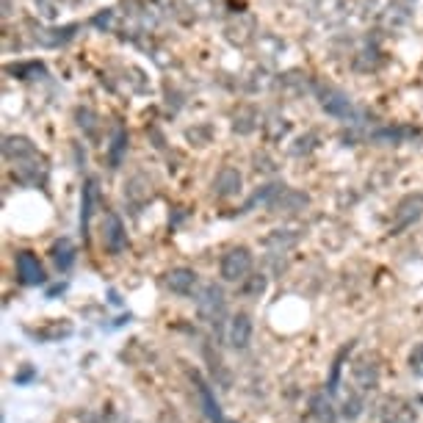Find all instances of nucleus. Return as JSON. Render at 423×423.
I'll use <instances>...</instances> for the list:
<instances>
[{"mask_svg":"<svg viewBox=\"0 0 423 423\" xmlns=\"http://www.w3.org/2000/svg\"><path fill=\"white\" fill-rule=\"evenodd\" d=\"M17 274L25 285H39L44 279L42 265H39V260L31 255V252H19L17 255Z\"/></svg>","mask_w":423,"mask_h":423,"instance_id":"2","label":"nucleus"},{"mask_svg":"<svg viewBox=\"0 0 423 423\" xmlns=\"http://www.w3.org/2000/svg\"><path fill=\"white\" fill-rule=\"evenodd\" d=\"M343 415H346V418H357V415H360V401H357V398L346 401V409H343Z\"/></svg>","mask_w":423,"mask_h":423,"instance_id":"11","label":"nucleus"},{"mask_svg":"<svg viewBox=\"0 0 423 423\" xmlns=\"http://www.w3.org/2000/svg\"><path fill=\"white\" fill-rule=\"evenodd\" d=\"M194 271H188V269H177L169 274V288H172L174 293H188L191 288H194Z\"/></svg>","mask_w":423,"mask_h":423,"instance_id":"5","label":"nucleus"},{"mask_svg":"<svg viewBox=\"0 0 423 423\" xmlns=\"http://www.w3.org/2000/svg\"><path fill=\"white\" fill-rule=\"evenodd\" d=\"M252 269V255L249 249L238 247V249H230L221 260V277L224 279H243Z\"/></svg>","mask_w":423,"mask_h":423,"instance_id":"1","label":"nucleus"},{"mask_svg":"<svg viewBox=\"0 0 423 423\" xmlns=\"http://www.w3.org/2000/svg\"><path fill=\"white\" fill-rule=\"evenodd\" d=\"M313 409H316V415L321 418L324 423H332V412H329V404L324 407V395H316L313 398Z\"/></svg>","mask_w":423,"mask_h":423,"instance_id":"9","label":"nucleus"},{"mask_svg":"<svg viewBox=\"0 0 423 423\" xmlns=\"http://www.w3.org/2000/svg\"><path fill=\"white\" fill-rule=\"evenodd\" d=\"M196 307H199V316H202V318H210V321H213V318L221 316V310H224L221 291L216 288V285H208V288L202 291V296H199V302H196Z\"/></svg>","mask_w":423,"mask_h":423,"instance_id":"3","label":"nucleus"},{"mask_svg":"<svg viewBox=\"0 0 423 423\" xmlns=\"http://www.w3.org/2000/svg\"><path fill=\"white\" fill-rule=\"evenodd\" d=\"M105 243H108V249H114V252H119L122 247H125V230H122V221L117 219V216H108Z\"/></svg>","mask_w":423,"mask_h":423,"instance_id":"6","label":"nucleus"},{"mask_svg":"<svg viewBox=\"0 0 423 423\" xmlns=\"http://www.w3.org/2000/svg\"><path fill=\"white\" fill-rule=\"evenodd\" d=\"M249 338H252V321H249L247 313H241V316H235L233 324H230V343H233L235 349H247Z\"/></svg>","mask_w":423,"mask_h":423,"instance_id":"4","label":"nucleus"},{"mask_svg":"<svg viewBox=\"0 0 423 423\" xmlns=\"http://www.w3.org/2000/svg\"><path fill=\"white\" fill-rule=\"evenodd\" d=\"M56 263L61 269H66V265L72 263V249H70V241H61L56 247Z\"/></svg>","mask_w":423,"mask_h":423,"instance_id":"8","label":"nucleus"},{"mask_svg":"<svg viewBox=\"0 0 423 423\" xmlns=\"http://www.w3.org/2000/svg\"><path fill=\"white\" fill-rule=\"evenodd\" d=\"M199 398H202V404H205V412H208V418L213 420V423H221L219 404H216V401H213V395H210V387L199 385Z\"/></svg>","mask_w":423,"mask_h":423,"instance_id":"7","label":"nucleus"},{"mask_svg":"<svg viewBox=\"0 0 423 423\" xmlns=\"http://www.w3.org/2000/svg\"><path fill=\"white\" fill-rule=\"evenodd\" d=\"M412 371L418 373V376H423V346H418V349L412 351Z\"/></svg>","mask_w":423,"mask_h":423,"instance_id":"10","label":"nucleus"}]
</instances>
